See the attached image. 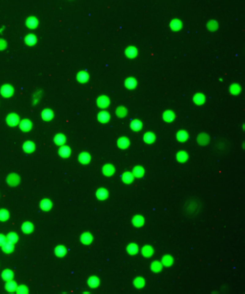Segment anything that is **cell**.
<instances>
[{"label": "cell", "mask_w": 245, "mask_h": 294, "mask_svg": "<svg viewBox=\"0 0 245 294\" xmlns=\"http://www.w3.org/2000/svg\"><path fill=\"white\" fill-rule=\"evenodd\" d=\"M96 104L98 106V108H100L101 110H105L109 107L110 105V100L107 96H100L97 97L96 100Z\"/></svg>", "instance_id": "1"}, {"label": "cell", "mask_w": 245, "mask_h": 294, "mask_svg": "<svg viewBox=\"0 0 245 294\" xmlns=\"http://www.w3.org/2000/svg\"><path fill=\"white\" fill-rule=\"evenodd\" d=\"M97 119H98V121L102 124L108 123L109 120H110V114L107 111H105V110H101V111L97 114Z\"/></svg>", "instance_id": "2"}, {"label": "cell", "mask_w": 245, "mask_h": 294, "mask_svg": "<svg viewBox=\"0 0 245 294\" xmlns=\"http://www.w3.org/2000/svg\"><path fill=\"white\" fill-rule=\"evenodd\" d=\"M115 172V167L113 166L112 164L110 163H107V164H104L102 166V173L103 175L105 176H111L113 175Z\"/></svg>", "instance_id": "3"}, {"label": "cell", "mask_w": 245, "mask_h": 294, "mask_svg": "<svg viewBox=\"0 0 245 294\" xmlns=\"http://www.w3.org/2000/svg\"><path fill=\"white\" fill-rule=\"evenodd\" d=\"M125 54H126V57H127L128 59H135V57L138 56L137 47L133 46V45L128 46L127 48H126V50H125Z\"/></svg>", "instance_id": "4"}, {"label": "cell", "mask_w": 245, "mask_h": 294, "mask_svg": "<svg viewBox=\"0 0 245 294\" xmlns=\"http://www.w3.org/2000/svg\"><path fill=\"white\" fill-rule=\"evenodd\" d=\"M153 253H154V249H153L151 245H144V246L141 248V254H142L144 257L149 258V257H151L153 255Z\"/></svg>", "instance_id": "5"}, {"label": "cell", "mask_w": 245, "mask_h": 294, "mask_svg": "<svg viewBox=\"0 0 245 294\" xmlns=\"http://www.w3.org/2000/svg\"><path fill=\"white\" fill-rule=\"evenodd\" d=\"M118 143V147L119 149L126 150V149L129 148V146H130V139H129L127 136H122L118 139V143Z\"/></svg>", "instance_id": "6"}, {"label": "cell", "mask_w": 245, "mask_h": 294, "mask_svg": "<svg viewBox=\"0 0 245 294\" xmlns=\"http://www.w3.org/2000/svg\"><path fill=\"white\" fill-rule=\"evenodd\" d=\"M108 191H107L106 189L104 188H99L96 191V198L98 200L100 201H103V200H106L107 198H108Z\"/></svg>", "instance_id": "7"}, {"label": "cell", "mask_w": 245, "mask_h": 294, "mask_svg": "<svg viewBox=\"0 0 245 294\" xmlns=\"http://www.w3.org/2000/svg\"><path fill=\"white\" fill-rule=\"evenodd\" d=\"M78 160L81 164L87 165V164L90 163V161H91V155L87 152H83L79 155Z\"/></svg>", "instance_id": "8"}, {"label": "cell", "mask_w": 245, "mask_h": 294, "mask_svg": "<svg viewBox=\"0 0 245 294\" xmlns=\"http://www.w3.org/2000/svg\"><path fill=\"white\" fill-rule=\"evenodd\" d=\"M89 78H90V75L86 71H81L77 74V80H78L80 83H87L89 81Z\"/></svg>", "instance_id": "9"}, {"label": "cell", "mask_w": 245, "mask_h": 294, "mask_svg": "<svg viewBox=\"0 0 245 294\" xmlns=\"http://www.w3.org/2000/svg\"><path fill=\"white\" fill-rule=\"evenodd\" d=\"M144 221H145V219H144V217L141 215V214H137V215L133 216V218H132V223H133V225H135L136 228L142 226L144 225Z\"/></svg>", "instance_id": "10"}, {"label": "cell", "mask_w": 245, "mask_h": 294, "mask_svg": "<svg viewBox=\"0 0 245 294\" xmlns=\"http://www.w3.org/2000/svg\"><path fill=\"white\" fill-rule=\"evenodd\" d=\"M130 127L134 132H138V131H140L141 129H142L143 124L139 119H134V120H132V122H131Z\"/></svg>", "instance_id": "11"}, {"label": "cell", "mask_w": 245, "mask_h": 294, "mask_svg": "<svg viewBox=\"0 0 245 294\" xmlns=\"http://www.w3.org/2000/svg\"><path fill=\"white\" fill-rule=\"evenodd\" d=\"M81 242L84 245H90L93 242V236L90 233L86 232L81 235Z\"/></svg>", "instance_id": "12"}, {"label": "cell", "mask_w": 245, "mask_h": 294, "mask_svg": "<svg viewBox=\"0 0 245 294\" xmlns=\"http://www.w3.org/2000/svg\"><path fill=\"white\" fill-rule=\"evenodd\" d=\"M176 137H177L178 142L185 143L189 139V134L186 130H179L176 134Z\"/></svg>", "instance_id": "13"}, {"label": "cell", "mask_w": 245, "mask_h": 294, "mask_svg": "<svg viewBox=\"0 0 245 294\" xmlns=\"http://www.w3.org/2000/svg\"><path fill=\"white\" fill-rule=\"evenodd\" d=\"M175 118H176V115H175V113L173 111H171V110H167V111L164 112V114H162V119L168 122V123H170V122H173L175 120Z\"/></svg>", "instance_id": "14"}, {"label": "cell", "mask_w": 245, "mask_h": 294, "mask_svg": "<svg viewBox=\"0 0 245 294\" xmlns=\"http://www.w3.org/2000/svg\"><path fill=\"white\" fill-rule=\"evenodd\" d=\"M125 86L130 90H133L137 87V80L134 77H129L125 80Z\"/></svg>", "instance_id": "15"}, {"label": "cell", "mask_w": 245, "mask_h": 294, "mask_svg": "<svg viewBox=\"0 0 245 294\" xmlns=\"http://www.w3.org/2000/svg\"><path fill=\"white\" fill-rule=\"evenodd\" d=\"M182 27H183V24H182V22H181L180 20L174 19V20L171 21V23H170V28L173 30V31H175V32L180 31V30L182 29Z\"/></svg>", "instance_id": "16"}, {"label": "cell", "mask_w": 245, "mask_h": 294, "mask_svg": "<svg viewBox=\"0 0 245 294\" xmlns=\"http://www.w3.org/2000/svg\"><path fill=\"white\" fill-rule=\"evenodd\" d=\"M6 121H7V124H9L10 126H15L20 123V118L17 114H9L6 118Z\"/></svg>", "instance_id": "17"}, {"label": "cell", "mask_w": 245, "mask_h": 294, "mask_svg": "<svg viewBox=\"0 0 245 294\" xmlns=\"http://www.w3.org/2000/svg\"><path fill=\"white\" fill-rule=\"evenodd\" d=\"M121 177H122L123 182L127 183V185H130V183L133 182V180H134L133 173L130 172V171H126V172H124V173L122 174Z\"/></svg>", "instance_id": "18"}, {"label": "cell", "mask_w": 245, "mask_h": 294, "mask_svg": "<svg viewBox=\"0 0 245 294\" xmlns=\"http://www.w3.org/2000/svg\"><path fill=\"white\" fill-rule=\"evenodd\" d=\"M87 284L90 288H97L100 284V280L96 276H91V277H89L88 279Z\"/></svg>", "instance_id": "19"}, {"label": "cell", "mask_w": 245, "mask_h": 294, "mask_svg": "<svg viewBox=\"0 0 245 294\" xmlns=\"http://www.w3.org/2000/svg\"><path fill=\"white\" fill-rule=\"evenodd\" d=\"M132 173H133L134 177H138V178H140V177H142L144 175V173H145V170H144V168L141 166V165H137V166H135L133 168V170H132Z\"/></svg>", "instance_id": "20"}, {"label": "cell", "mask_w": 245, "mask_h": 294, "mask_svg": "<svg viewBox=\"0 0 245 294\" xmlns=\"http://www.w3.org/2000/svg\"><path fill=\"white\" fill-rule=\"evenodd\" d=\"M209 136L206 133H200L197 136V143L200 146H206L208 143H209Z\"/></svg>", "instance_id": "21"}, {"label": "cell", "mask_w": 245, "mask_h": 294, "mask_svg": "<svg viewBox=\"0 0 245 294\" xmlns=\"http://www.w3.org/2000/svg\"><path fill=\"white\" fill-rule=\"evenodd\" d=\"M193 102H194L195 105H198V106L203 105L205 103V96L200 92L196 93L194 94V96H193Z\"/></svg>", "instance_id": "22"}, {"label": "cell", "mask_w": 245, "mask_h": 294, "mask_svg": "<svg viewBox=\"0 0 245 294\" xmlns=\"http://www.w3.org/2000/svg\"><path fill=\"white\" fill-rule=\"evenodd\" d=\"M127 252L130 255H136L139 252V246L136 243H130L127 246Z\"/></svg>", "instance_id": "23"}, {"label": "cell", "mask_w": 245, "mask_h": 294, "mask_svg": "<svg viewBox=\"0 0 245 294\" xmlns=\"http://www.w3.org/2000/svg\"><path fill=\"white\" fill-rule=\"evenodd\" d=\"M155 139H156V136H155V134L153 133V132H150V131H148V132L144 133V135H143L144 143H153L155 142Z\"/></svg>", "instance_id": "24"}, {"label": "cell", "mask_w": 245, "mask_h": 294, "mask_svg": "<svg viewBox=\"0 0 245 294\" xmlns=\"http://www.w3.org/2000/svg\"><path fill=\"white\" fill-rule=\"evenodd\" d=\"M189 156H188V153H186L185 151H180L177 153L176 155V159L178 162H180V163H185V162L188 160Z\"/></svg>", "instance_id": "25"}, {"label": "cell", "mask_w": 245, "mask_h": 294, "mask_svg": "<svg viewBox=\"0 0 245 294\" xmlns=\"http://www.w3.org/2000/svg\"><path fill=\"white\" fill-rule=\"evenodd\" d=\"M160 262L162 263V265L164 266H171L174 263V258H173V256L170 255V254H165V255L162 256Z\"/></svg>", "instance_id": "26"}, {"label": "cell", "mask_w": 245, "mask_h": 294, "mask_svg": "<svg viewBox=\"0 0 245 294\" xmlns=\"http://www.w3.org/2000/svg\"><path fill=\"white\" fill-rule=\"evenodd\" d=\"M162 263L160 261H158V260H154V261L151 262V265H150V269L153 272H161L162 269Z\"/></svg>", "instance_id": "27"}, {"label": "cell", "mask_w": 245, "mask_h": 294, "mask_svg": "<svg viewBox=\"0 0 245 294\" xmlns=\"http://www.w3.org/2000/svg\"><path fill=\"white\" fill-rule=\"evenodd\" d=\"M20 127H21V130L24 131V132H28V131H30L31 128H32V122H31L29 119L23 120L20 123Z\"/></svg>", "instance_id": "28"}, {"label": "cell", "mask_w": 245, "mask_h": 294, "mask_svg": "<svg viewBox=\"0 0 245 294\" xmlns=\"http://www.w3.org/2000/svg\"><path fill=\"white\" fill-rule=\"evenodd\" d=\"M26 25L28 28L30 29H35L37 26H38V20L36 19L35 17H30L28 18L26 21Z\"/></svg>", "instance_id": "29"}, {"label": "cell", "mask_w": 245, "mask_h": 294, "mask_svg": "<svg viewBox=\"0 0 245 294\" xmlns=\"http://www.w3.org/2000/svg\"><path fill=\"white\" fill-rule=\"evenodd\" d=\"M115 114L119 118H124L128 115V110L124 106H119L115 110Z\"/></svg>", "instance_id": "30"}, {"label": "cell", "mask_w": 245, "mask_h": 294, "mask_svg": "<svg viewBox=\"0 0 245 294\" xmlns=\"http://www.w3.org/2000/svg\"><path fill=\"white\" fill-rule=\"evenodd\" d=\"M229 91H230V93L234 94V96H237V94L241 92V86L238 83H233V84L230 85Z\"/></svg>", "instance_id": "31"}, {"label": "cell", "mask_w": 245, "mask_h": 294, "mask_svg": "<svg viewBox=\"0 0 245 294\" xmlns=\"http://www.w3.org/2000/svg\"><path fill=\"white\" fill-rule=\"evenodd\" d=\"M133 284H134L135 287L138 288V289H141V288H143L144 286H145V280H144L143 277H137V278L134 279Z\"/></svg>", "instance_id": "32"}, {"label": "cell", "mask_w": 245, "mask_h": 294, "mask_svg": "<svg viewBox=\"0 0 245 294\" xmlns=\"http://www.w3.org/2000/svg\"><path fill=\"white\" fill-rule=\"evenodd\" d=\"M1 93L2 96L8 97L13 93V88H12L10 85H4V86L1 88Z\"/></svg>", "instance_id": "33"}, {"label": "cell", "mask_w": 245, "mask_h": 294, "mask_svg": "<svg viewBox=\"0 0 245 294\" xmlns=\"http://www.w3.org/2000/svg\"><path fill=\"white\" fill-rule=\"evenodd\" d=\"M58 154H59L62 158H67L70 155V149L66 146H62L59 150H58Z\"/></svg>", "instance_id": "34"}, {"label": "cell", "mask_w": 245, "mask_h": 294, "mask_svg": "<svg viewBox=\"0 0 245 294\" xmlns=\"http://www.w3.org/2000/svg\"><path fill=\"white\" fill-rule=\"evenodd\" d=\"M21 229H23V232L26 233V234H30V233H32L34 231V225L31 222L27 221V222L23 223V225H21Z\"/></svg>", "instance_id": "35"}, {"label": "cell", "mask_w": 245, "mask_h": 294, "mask_svg": "<svg viewBox=\"0 0 245 294\" xmlns=\"http://www.w3.org/2000/svg\"><path fill=\"white\" fill-rule=\"evenodd\" d=\"M54 252H55V255H56V256L62 257V256H64L66 254V249L62 246V245H59V246H57L56 248H55Z\"/></svg>", "instance_id": "36"}, {"label": "cell", "mask_w": 245, "mask_h": 294, "mask_svg": "<svg viewBox=\"0 0 245 294\" xmlns=\"http://www.w3.org/2000/svg\"><path fill=\"white\" fill-rule=\"evenodd\" d=\"M40 207H41L43 210L47 211L52 207V203H51L50 200H48V199H44V200H42L41 203H40Z\"/></svg>", "instance_id": "37"}, {"label": "cell", "mask_w": 245, "mask_h": 294, "mask_svg": "<svg viewBox=\"0 0 245 294\" xmlns=\"http://www.w3.org/2000/svg\"><path fill=\"white\" fill-rule=\"evenodd\" d=\"M206 27H207V29L209 30V31L214 32L216 30H217V28H219V24H217V21L211 20L206 24Z\"/></svg>", "instance_id": "38"}, {"label": "cell", "mask_w": 245, "mask_h": 294, "mask_svg": "<svg viewBox=\"0 0 245 294\" xmlns=\"http://www.w3.org/2000/svg\"><path fill=\"white\" fill-rule=\"evenodd\" d=\"M41 116H42V118L44 119V120L48 121V120H51L52 117H53V113H52L51 110L46 109V110H44V111L42 112Z\"/></svg>", "instance_id": "39"}, {"label": "cell", "mask_w": 245, "mask_h": 294, "mask_svg": "<svg viewBox=\"0 0 245 294\" xmlns=\"http://www.w3.org/2000/svg\"><path fill=\"white\" fill-rule=\"evenodd\" d=\"M66 136L63 135V134H57V135H55V137H54V143H56V145H58V146H61V145H63L64 143H66Z\"/></svg>", "instance_id": "40"}, {"label": "cell", "mask_w": 245, "mask_h": 294, "mask_svg": "<svg viewBox=\"0 0 245 294\" xmlns=\"http://www.w3.org/2000/svg\"><path fill=\"white\" fill-rule=\"evenodd\" d=\"M35 150V145L32 142H27L24 143V151H26L27 153H31Z\"/></svg>", "instance_id": "41"}, {"label": "cell", "mask_w": 245, "mask_h": 294, "mask_svg": "<svg viewBox=\"0 0 245 294\" xmlns=\"http://www.w3.org/2000/svg\"><path fill=\"white\" fill-rule=\"evenodd\" d=\"M36 41H37L36 36H35V35H33V34L28 35L27 37L24 38V42H26L27 44H29V45H33V44H35V43H36Z\"/></svg>", "instance_id": "42"}, {"label": "cell", "mask_w": 245, "mask_h": 294, "mask_svg": "<svg viewBox=\"0 0 245 294\" xmlns=\"http://www.w3.org/2000/svg\"><path fill=\"white\" fill-rule=\"evenodd\" d=\"M12 177H13L12 179L7 177V182L10 183L11 186H17V183L20 182V177H18V175H17V174H12Z\"/></svg>", "instance_id": "43"}, {"label": "cell", "mask_w": 245, "mask_h": 294, "mask_svg": "<svg viewBox=\"0 0 245 294\" xmlns=\"http://www.w3.org/2000/svg\"><path fill=\"white\" fill-rule=\"evenodd\" d=\"M8 217H9V213L7 212V211L4 210V209L0 210V219H1V220H6Z\"/></svg>", "instance_id": "44"}, {"label": "cell", "mask_w": 245, "mask_h": 294, "mask_svg": "<svg viewBox=\"0 0 245 294\" xmlns=\"http://www.w3.org/2000/svg\"><path fill=\"white\" fill-rule=\"evenodd\" d=\"M3 278H4V280H11V278H12V276H13V274L9 271V269H6V271L3 272Z\"/></svg>", "instance_id": "45"}, {"label": "cell", "mask_w": 245, "mask_h": 294, "mask_svg": "<svg viewBox=\"0 0 245 294\" xmlns=\"http://www.w3.org/2000/svg\"><path fill=\"white\" fill-rule=\"evenodd\" d=\"M6 289L9 291H13L17 289V285H15L14 282H9V283L6 285Z\"/></svg>", "instance_id": "46"}, {"label": "cell", "mask_w": 245, "mask_h": 294, "mask_svg": "<svg viewBox=\"0 0 245 294\" xmlns=\"http://www.w3.org/2000/svg\"><path fill=\"white\" fill-rule=\"evenodd\" d=\"M7 238H8V240L10 241V242L17 241V235L14 234V233H11V234H9V235L7 236Z\"/></svg>", "instance_id": "47"}]
</instances>
